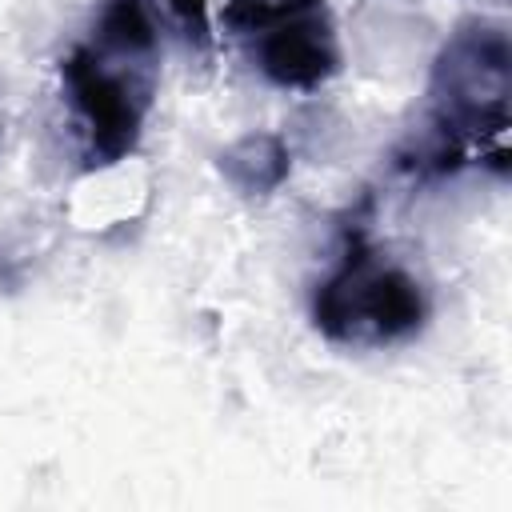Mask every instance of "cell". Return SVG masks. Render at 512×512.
<instances>
[{"instance_id":"6da1fadb","label":"cell","mask_w":512,"mask_h":512,"mask_svg":"<svg viewBox=\"0 0 512 512\" xmlns=\"http://www.w3.org/2000/svg\"><path fill=\"white\" fill-rule=\"evenodd\" d=\"M508 92H512V56L508 32L500 24H460L432 64V108L424 136L412 140V152H400V168L412 176H448L464 164H484L508 172Z\"/></svg>"},{"instance_id":"7a4b0ae2","label":"cell","mask_w":512,"mask_h":512,"mask_svg":"<svg viewBox=\"0 0 512 512\" xmlns=\"http://www.w3.org/2000/svg\"><path fill=\"white\" fill-rule=\"evenodd\" d=\"M156 48V24L144 0H104L92 40L60 60V84L88 168H108L136 152L156 88Z\"/></svg>"},{"instance_id":"3957f363","label":"cell","mask_w":512,"mask_h":512,"mask_svg":"<svg viewBox=\"0 0 512 512\" xmlns=\"http://www.w3.org/2000/svg\"><path fill=\"white\" fill-rule=\"evenodd\" d=\"M424 316L428 300L420 280L388 264L368 244V228L352 220L336 268L312 296L316 328L336 344H392L420 332Z\"/></svg>"},{"instance_id":"277c9868","label":"cell","mask_w":512,"mask_h":512,"mask_svg":"<svg viewBox=\"0 0 512 512\" xmlns=\"http://www.w3.org/2000/svg\"><path fill=\"white\" fill-rule=\"evenodd\" d=\"M252 60L280 88H300V92L320 88L340 68V44L328 12H312L256 36Z\"/></svg>"},{"instance_id":"5b68a950","label":"cell","mask_w":512,"mask_h":512,"mask_svg":"<svg viewBox=\"0 0 512 512\" xmlns=\"http://www.w3.org/2000/svg\"><path fill=\"white\" fill-rule=\"evenodd\" d=\"M292 160H288V144L272 132H252L240 136L232 148L220 152V172L248 196H264L272 188L284 184Z\"/></svg>"},{"instance_id":"8992f818","label":"cell","mask_w":512,"mask_h":512,"mask_svg":"<svg viewBox=\"0 0 512 512\" xmlns=\"http://www.w3.org/2000/svg\"><path fill=\"white\" fill-rule=\"evenodd\" d=\"M328 0H224V24L240 36H264L288 20L324 12Z\"/></svg>"},{"instance_id":"52a82bcc","label":"cell","mask_w":512,"mask_h":512,"mask_svg":"<svg viewBox=\"0 0 512 512\" xmlns=\"http://www.w3.org/2000/svg\"><path fill=\"white\" fill-rule=\"evenodd\" d=\"M172 20L180 24V32L196 44V48H208L212 44V20H208V4L204 0H164Z\"/></svg>"}]
</instances>
